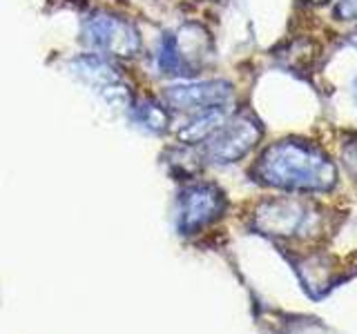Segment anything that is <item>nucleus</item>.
<instances>
[{"mask_svg": "<svg viewBox=\"0 0 357 334\" xmlns=\"http://www.w3.org/2000/svg\"><path fill=\"white\" fill-rule=\"evenodd\" d=\"M252 174L259 183L284 192H328L337 183V167L317 145L306 141H277L261 152Z\"/></svg>", "mask_w": 357, "mask_h": 334, "instance_id": "f257e3e1", "label": "nucleus"}, {"mask_svg": "<svg viewBox=\"0 0 357 334\" xmlns=\"http://www.w3.org/2000/svg\"><path fill=\"white\" fill-rule=\"evenodd\" d=\"M83 42L89 49L109 58H134L141 51V33L128 18L94 11L83 20Z\"/></svg>", "mask_w": 357, "mask_h": 334, "instance_id": "f03ea898", "label": "nucleus"}, {"mask_svg": "<svg viewBox=\"0 0 357 334\" xmlns=\"http://www.w3.org/2000/svg\"><path fill=\"white\" fill-rule=\"evenodd\" d=\"M264 136L259 120L248 114H237L228 118L223 125L204 143V156L210 163L230 165L248 156Z\"/></svg>", "mask_w": 357, "mask_h": 334, "instance_id": "7ed1b4c3", "label": "nucleus"}, {"mask_svg": "<svg viewBox=\"0 0 357 334\" xmlns=\"http://www.w3.org/2000/svg\"><path fill=\"white\" fill-rule=\"evenodd\" d=\"M255 228L279 239L306 237L315 230V209L297 198H271L255 212Z\"/></svg>", "mask_w": 357, "mask_h": 334, "instance_id": "20e7f679", "label": "nucleus"}, {"mask_svg": "<svg viewBox=\"0 0 357 334\" xmlns=\"http://www.w3.org/2000/svg\"><path fill=\"white\" fill-rule=\"evenodd\" d=\"M226 196L215 183L188 185L176 205V225L181 234H197L226 212Z\"/></svg>", "mask_w": 357, "mask_h": 334, "instance_id": "39448f33", "label": "nucleus"}, {"mask_svg": "<svg viewBox=\"0 0 357 334\" xmlns=\"http://www.w3.org/2000/svg\"><path fill=\"white\" fill-rule=\"evenodd\" d=\"M72 70L78 81H83L92 92H96L103 100H107L114 107L132 105L130 87L126 78L114 67V63L107 61L100 54H83L72 61Z\"/></svg>", "mask_w": 357, "mask_h": 334, "instance_id": "423d86ee", "label": "nucleus"}, {"mask_svg": "<svg viewBox=\"0 0 357 334\" xmlns=\"http://www.w3.org/2000/svg\"><path fill=\"white\" fill-rule=\"evenodd\" d=\"M165 105L183 114H199L212 107H226L232 100V85L226 81H197L165 87Z\"/></svg>", "mask_w": 357, "mask_h": 334, "instance_id": "0eeeda50", "label": "nucleus"}, {"mask_svg": "<svg viewBox=\"0 0 357 334\" xmlns=\"http://www.w3.org/2000/svg\"><path fill=\"white\" fill-rule=\"evenodd\" d=\"M226 120V107H212L206 111H199V114H192V118L178 129V141H183L185 145L206 143Z\"/></svg>", "mask_w": 357, "mask_h": 334, "instance_id": "6e6552de", "label": "nucleus"}, {"mask_svg": "<svg viewBox=\"0 0 357 334\" xmlns=\"http://www.w3.org/2000/svg\"><path fill=\"white\" fill-rule=\"evenodd\" d=\"M132 107H134V118H137V122L145 129L161 134L170 125L167 109L156 103V100H141V103H134Z\"/></svg>", "mask_w": 357, "mask_h": 334, "instance_id": "1a4fd4ad", "label": "nucleus"}, {"mask_svg": "<svg viewBox=\"0 0 357 334\" xmlns=\"http://www.w3.org/2000/svg\"><path fill=\"white\" fill-rule=\"evenodd\" d=\"M156 65H159V70L167 76H183V74H190V70L185 67L181 54H178V47H176V40L172 33H165L159 42V51H156Z\"/></svg>", "mask_w": 357, "mask_h": 334, "instance_id": "9d476101", "label": "nucleus"}, {"mask_svg": "<svg viewBox=\"0 0 357 334\" xmlns=\"http://www.w3.org/2000/svg\"><path fill=\"white\" fill-rule=\"evenodd\" d=\"M335 16L340 20H357V0H337Z\"/></svg>", "mask_w": 357, "mask_h": 334, "instance_id": "9b49d317", "label": "nucleus"}, {"mask_svg": "<svg viewBox=\"0 0 357 334\" xmlns=\"http://www.w3.org/2000/svg\"><path fill=\"white\" fill-rule=\"evenodd\" d=\"M344 159H346V165H349V170L357 174V148L344 150Z\"/></svg>", "mask_w": 357, "mask_h": 334, "instance_id": "f8f14e48", "label": "nucleus"}, {"mask_svg": "<svg viewBox=\"0 0 357 334\" xmlns=\"http://www.w3.org/2000/svg\"><path fill=\"white\" fill-rule=\"evenodd\" d=\"M310 3H326V0H310Z\"/></svg>", "mask_w": 357, "mask_h": 334, "instance_id": "ddd939ff", "label": "nucleus"}, {"mask_svg": "<svg viewBox=\"0 0 357 334\" xmlns=\"http://www.w3.org/2000/svg\"><path fill=\"white\" fill-rule=\"evenodd\" d=\"M210 3H219V0H210Z\"/></svg>", "mask_w": 357, "mask_h": 334, "instance_id": "4468645a", "label": "nucleus"}]
</instances>
